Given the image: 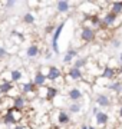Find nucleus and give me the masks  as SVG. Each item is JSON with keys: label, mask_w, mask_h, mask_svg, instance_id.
<instances>
[{"label": "nucleus", "mask_w": 122, "mask_h": 129, "mask_svg": "<svg viewBox=\"0 0 122 129\" xmlns=\"http://www.w3.org/2000/svg\"><path fill=\"white\" fill-rule=\"evenodd\" d=\"M111 12L119 16L122 13V2H112L111 3Z\"/></svg>", "instance_id": "obj_23"}, {"label": "nucleus", "mask_w": 122, "mask_h": 129, "mask_svg": "<svg viewBox=\"0 0 122 129\" xmlns=\"http://www.w3.org/2000/svg\"><path fill=\"white\" fill-rule=\"evenodd\" d=\"M113 47H119V40H113Z\"/></svg>", "instance_id": "obj_30"}, {"label": "nucleus", "mask_w": 122, "mask_h": 129, "mask_svg": "<svg viewBox=\"0 0 122 129\" xmlns=\"http://www.w3.org/2000/svg\"><path fill=\"white\" fill-rule=\"evenodd\" d=\"M82 78H83V73L80 69H76L72 66L71 69L68 70V79L72 80V82H82Z\"/></svg>", "instance_id": "obj_11"}, {"label": "nucleus", "mask_w": 122, "mask_h": 129, "mask_svg": "<svg viewBox=\"0 0 122 129\" xmlns=\"http://www.w3.org/2000/svg\"><path fill=\"white\" fill-rule=\"evenodd\" d=\"M32 80H33V83L36 85V88L40 89V88H45V86H46L47 76L45 73H42V72H38V73L35 75V78H33Z\"/></svg>", "instance_id": "obj_14"}, {"label": "nucleus", "mask_w": 122, "mask_h": 129, "mask_svg": "<svg viewBox=\"0 0 122 129\" xmlns=\"http://www.w3.org/2000/svg\"><path fill=\"white\" fill-rule=\"evenodd\" d=\"M118 73L122 75V63H119V68H118Z\"/></svg>", "instance_id": "obj_31"}, {"label": "nucleus", "mask_w": 122, "mask_h": 129, "mask_svg": "<svg viewBox=\"0 0 122 129\" xmlns=\"http://www.w3.org/2000/svg\"><path fill=\"white\" fill-rule=\"evenodd\" d=\"M95 122H96V125H98L99 128H108V123H109V115L106 113V112L103 111H99L96 115H95Z\"/></svg>", "instance_id": "obj_6"}, {"label": "nucleus", "mask_w": 122, "mask_h": 129, "mask_svg": "<svg viewBox=\"0 0 122 129\" xmlns=\"http://www.w3.org/2000/svg\"><path fill=\"white\" fill-rule=\"evenodd\" d=\"M68 96H69V99H71L72 102H78L83 98V93H82V89H80L79 86H73V88L69 89Z\"/></svg>", "instance_id": "obj_13"}, {"label": "nucleus", "mask_w": 122, "mask_h": 129, "mask_svg": "<svg viewBox=\"0 0 122 129\" xmlns=\"http://www.w3.org/2000/svg\"><path fill=\"white\" fill-rule=\"evenodd\" d=\"M88 128H89V125H86V123H85V125H80V129H88Z\"/></svg>", "instance_id": "obj_32"}, {"label": "nucleus", "mask_w": 122, "mask_h": 129, "mask_svg": "<svg viewBox=\"0 0 122 129\" xmlns=\"http://www.w3.org/2000/svg\"><path fill=\"white\" fill-rule=\"evenodd\" d=\"M57 96H59V88L57 86H53V85L47 86L46 88V101L52 102V101H55Z\"/></svg>", "instance_id": "obj_15"}, {"label": "nucleus", "mask_w": 122, "mask_h": 129, "mask_svg": "<svg viewBox=\"0 0 122 129\" xmlns=\"http://www.w3.org/2000/svg\"><path fill=\"white\" fill-rule=\"evenodd\" d=\"M14 6H16V2H14V0H7V2L5 3L6 9H13Z\"/></svg>", "instance_id": "obj_27"}, {"label": "nucleus", "mask_w": 122, "mask_h": 129, "mask_svg": "<svg viewBox=\"0 0 122 129\" xmlns=\"http://www.w3.org/2000/svg\"><path fill=\"white\" fill-rule=\"evenodd\" d=\"M23 78V73H22V70L20 69H13L10 70V82L13 83H19Z\"/></svg>", "instance_id": "obj_20"}, {"label": "nucleus", "mask_w": 122, "mask_h": 129, "mask_svg": "<svg viewBox=\"0 0 122 129\" xmlns=\"http://www.w3.org/2000/svg\"><path fill=\"white\" fill-rule=\"evenodd\" d=\"M80 111H82V105H80L79 102H72L71 105H69V108H68V112L73 113V115L80 113Z\"/></svg>", "instance_id": "obj_21"}, {"label": "nucleus", "mask_w": 122, "mask_h": 129, "mask_svg": "<svg viewBox=\"0 0 122 129\" xmlns=\"http://www.w3.org/2000/svg\"><path fill=\"white\" fill-rule=\"evenodd\" d=\"M2 98H3V95H2V92H0V99H2Z\"/></svg>", "instance_id": "obj_35"}, {"label": "nucleus", "mask_w": 122, "mask_h": 129, "mask_svg": "<svg viewBox=\"0 0 122 129\" xmlns=\"http://www.w3.org/2000/svg\"><path fill=\"white\" fill-rule=\"evenodd\" d=\"M71 122V116H69V112L63 111V109H60V111L57 112V123L59 125H68Z\"/></svg>", "instance_id": "obj_19"}, {"label": "nucleus", "mask_w": 122, "mask_h": 129, "mask_svg": "<svg viewBox=\"0 0 122 129\" xmlns=\"http://www.w3.org/2000/svg\"><path fill=\"white\" fill-rule=\"evenodd\" d=\"M106 89L108 90H111V92L116 93V95H121L122 93V82L121 80H113V82H108V85H106Z\"/></svg>", "instance_id": "obj_18"}, {"label": "nucleus", "mask_w": 122, "mask_h": 129, "mask_svg": "<svg viewBox=\"0 0 122 129\" xmlns=\"http://www.w3.org/2000/svg\"><path fill=\"white\" fill-rule=\"evenodd\" d=\"M105 129H108V128H105Z\"/></svg>", "instance_id": "obj_37"}, {"label": "nucleus", "mask_w": 122, "mask_h": 129, "mask_svg": "<svg viewBox=\"0 0 122 129\" xmlns=\"http://www.w3.org/2000/svg\"><path fill=\"white\" fill-rule=\"evenodd\" d=\"M6 56H7V49L0 45V59H5Z\"/></svg>", "instance_id": "obj_26"}, {"label": "nucleus", "mask_w": 122, "mask_h": 129, "mask_svg": "<svg viewBox=\"0 0 122 129\" xmlns=\"http://www.w3.org/2000/svg\"><path fill=\"white\" fill-rule=\"evenodd\" d=\"M78 57H79V56H78V50L73 49V47H69V49L66 50V53H65V56H63L62 62H63L65 64H69V63H72V62H75Z\"/></svg>", "instance_id": "obj_10"}, {"label": "nucleus", "mask_w": 122, "mask_h": 129, "mask_svg": "<svg viewBox=\"0 0 122 129\" xmlns=\"http://www.w3.org/2000/svg\"><path fill=\"white\" fill-rule=\"evenodd\" d=\"M46 76H47L49 82L55 83V82H59V79L62 78V72L57 66H49V70H47Z\"/></svg>", "instance_id": "obj_7"}, {"label": "nucleus", "mask_w": 122, "mask_h": 129, "mask_svg": "<svg viewBox=\"0 0 122 129\" xmlns=\"http://www.w3.org/2000/svg\"><path fill=\"white\" fill-rule=\"evenodd\" d=\"M88 129H98V128H95L94 125H89V128H88Z\"/></svg>", "instance_id": "obj_34"}, {"label": "nucleus", "mask_w": 122, "mask_h": 129, "mask_svg": "<svg viewBox=\"0 0 122 129\" xmlns=\"http://www.w3.org/2000/svg\"><path fill=\"white\" fill-rule=\"evenodd\" d=\"M6 129H13V128H6Z\"/></svg>", "instance_id": "obj_36"}, {"label": "nucleus", "mask_w": 122, "mask_h": 129, "mask_svg": "<svg viewBox=\"0 0 122 129\" xmlns=\"http://www.w3.org/2000/svg\"><path fill=\"white\" fill-rule=\"evenodd\" d=\"M65 26H66V22H60V23L55 27V30H53V36H52V43L50 45H52V50H53V53H56V55L60 53V50H59V37H60V35H62V32H63Z\"/></svg>", "instance_id": "obj_1"}, {"label": "nucleus", "mask_w": 122, "mask_h": 129, "mask_svg": "<svg viewBox=\"0 0 122 129\" xmlns=\"http://www.w3.org/2000/svg\"><path fill=\"white\" fill-rule=\"evenodd\" d=\"M20 90H22V95H32V93H38V88L36 85L33 83V80H29V82H24L22 86H20Z\"/></svg>", "instance_id": "obj_9"}, {"label": "nucleus", "mask_w": 122, "mask_h": 129, "mask_svg": "<svg viewBox=\"0 0 122 129\" xmlns=\"http://www.w3.org/2000/svg\"><path fill=\"white\" fill-rule=\"evenodd\" d=\"M26 105H27V101H26V98H24L23 95H17V96L13 98V101H12V108L16 109V111L23 112Z\"/></svg>", "instance_id": "obj_8"}, {"label": "nucleus", "mask_w": 122, "mask_h": 129, "mask_svg": "<svg viewBox=\"0 0 122 129\" xmlns=\"http://www.w3.org/2000/svg\"><path fill=\"white\" fill-rule=\"evenodd\" d=\"M88 62H89V59H88V57H80V56H79V57L73 62V68L82 70V68H85V66L88 64Z\"/></svg>", "instance_id": "obj_22"}, {"label": "nucleus", "mask_w": 122, "mask_h": 129, "mask_svg": "<svg viewBox=\"0 0 122 129\" xmlns=\"http://www.w3.org/2000/svg\"><path fill=\"white\" fill-rule=\"evenodd\" d=\"M118 118H119V119H122V105L119 106V109H118Z\"/></svg>", "instance_id": "obj_29"}, {"label": "nucleus", "mask_w": 122, "mask_h": 129, "mask_svg": "<svg viewBox=\"0 0 122 129\" xmlns=\"http://www.w3.org/2000/svg\"><path fill=\"white\" fill-rule=\"evenodd\" d=\"M118 60H119V63H122V52H121V55H119V57H118Z\"/></svg>", "instance_id": "obj_33"}, {"label": "nucleus", "mask_w": 122, "mask_h": 129, "mask_svg": "<svg viewBox=\"0 0 122 129\" xmlns=\"http://www.w3.org/2000/svg\"><path fill=\"white\" fill-rule=\"evenodd\" d=\"M35 22H36V17H35V14H33L32 12H26V13L23 14V23L33 24Z\"/></svg>", "instance_id": "obj_24"}, {"label": "nucleus", "mask_w": 122, "mask_h": 129, "mask_svg": "<svg viewBox=\"0 0 122 129\" xmlns=\"http://www.w3.org/2000/svg\"><path fill=\"white\" fill-rule=\"evenodd\" d=\"M12 90H14V83L10 82V80H6V82L0 83V92L3 96H12Z\"/></svg>", "instance_id": "obj_12"}, {"label": "nucleus", "mask_w": 122, "mask_h": 129, "mask_svg": "<svg viewBox=\"0 0 122 129\" xmlns=\"http://www.w3.org/2000/svg\"><path fill=\"white\" fill-rule=\"evenodd\" d=\"M71 6L72 3L71 2H68V0H59L56 2V10L57 13H69V10H71Z\"/></svg>", "instance_id": "obj_17"}, {"label": "nucleus", "mask_w": 122, "mask_h": 129, "mask_svg": "<svg viewBox=\"0 0 122 129\" xmlns=\"http://www.w3.org/2000/svg\"><path fill=\"white\" fill-rule=\"evenodd\" d=\"M96 36H98V32L95 29H92L90 26H83L82 30H80V39H82L83 43H92V42H95Z\"/></svg>", "instance_id": "obj_2"}, {"label": "nucleus", "mask_w": 122, "mask_h": 129, "mask_svg": "<svg viewBox=\"0 0 122 129\" xmlns=\"http://www.w3.org/2000/svg\"><path fill=\"white\" fill-rule=\"evenodd\" d=\"M115 22H118V16L109 10V12H106L105 16L102 17V27H106V29L113 27V26H116Z\"/></svg>", "instance_id": "obj_5"}, {"label": "nucleus", "mask_w": 122, "mask_h": 129, "mask_svg": "<svg viewBox=\"0 0 122 129\" xmlns=\"http://www.w3.org/2000/svg\"><path fill=\"white\" fill-rule=\"evenodd\" d=\"M39 53H40V47H39L36 43L29 45L27 49H26V57H29V59H35V57H38Z\"/></svg>", "instance_id": "obj_16"}, {"label": "nucleus", "mask_w": 122, "mask_h": 129, "mask_svg": "<svg viewBox=\"0 0 122 129\" xmlns=\"http://www.w3.org/2000/svg\"><path fill=\"white\" fill-rule=\"evenodd\" d=\"M95 103H96V106H101V108H111L112 99H111V96H109L108 93L101 92L95 96Z\"/></svg>", "instance_id": "obj_4"}, {"label": "nucleus", "mask_w": 122, "mask_h": 129, "mask_svg": "<svg viewBox=\"0 0 122 129\" xmlns=\"http://www.w3.org/2000/svg\"><path fill=\"white\" fill-rule=\"evenodd\" d=\"M10 36H12V39H16V40H17V45H19L20 42L23 40V36H22L20 33H17V32H16V30H13V32H12V35H10Z\"/></svg>", "instance_id": "obj_25"}, {"label": "nucleus", "mask_w": 122, "mask_h": 129, "mask_svg": "<svg viewBox=\"0 0 122 129\" xmlns=\"http://www.w3.org/2000/svg\"><path fill=\"white\" fill-rule=\"evenodd\" d=\"M13 129H30V128H29L27 125H24V123H22V122H20V123L14 125V126H13Z\"/></svg>", "instance_id": "obj_28"}, {"label": "nucleus", "mask_w": 122, "mask_h": 129, "mask_svg": "<svg viewBox=\"0 0 122 129\" xmlns=\"http://www.w3.org/2000/svg\"><path fill=\"white\" fill-rule=\"evenodd\" d=\"M118 69L116 68H111V66H103L102 68V73H101V78L105 79L106 82H113V80H116L118 78Z\"/></svg>", "instance_id": "obj_3"}]
</instances>
